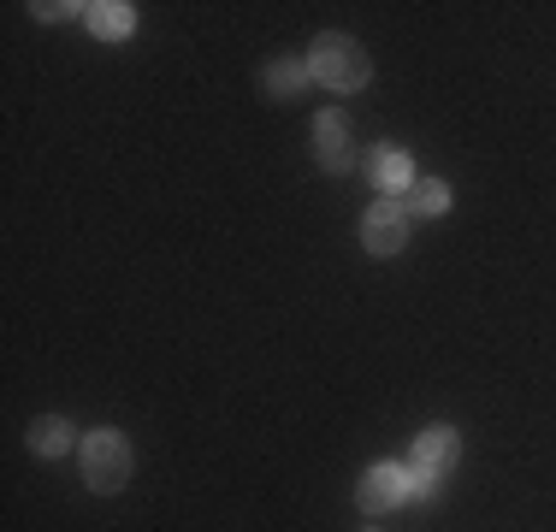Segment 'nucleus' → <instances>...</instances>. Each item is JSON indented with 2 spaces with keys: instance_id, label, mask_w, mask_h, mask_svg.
<instances>
[{
  "instance_id": "nucleus-2",
  "label": "nucleus",
  "mask_w": 556,
  "mask_h": 532,
  "mask_svg": "<svg viewBox=\"0 0 556 532\" xmlns=\"http://www.w3.org/2000/svg\"><path fill=\"white\" fill-rule=\"evenodd\" d=\"M130 468H137L130 438H118V432H89L84 438V485L118 491V485H130Z\"/></svg>"
},
{
  "instance_id": "nucleus-1",
  "label": "nucleus",
  "mask_w": 556,
  "mask_h": 532,
  "mask_svg": "<svg viewBox=\"0 0 556 532\" xmlns=\"http://www.w3.org/2000/svg\"><path fill=\"white\" fill-rule=\"evenodd\" d=\"M308 72L320 77L326 89H338V96H355V89H367V77H374V60H367V48L355 42V36L326 30L320 42L308 48Z\"/></svg>"
},
{
  "instance_id": "nucleus-6",
  "label": "nucleus",
  "mask_w": 556,
  "mask_h": 532,
  "mask_svg": "<svg viewBox=\"0 0 556 532\" xmlns=\"http://www.w3.org/2000/svg\"><path fill=\"white\" fill-rule=\"evenodd\" d=\"M314 149H320V166H326V172H350V166H355V149H350V130H343V113H320V125H314Z\"/></svg>"
},
{
  "instance_id": "nucleus-9",
  "label": "nucleus",
  "mask_w": 556,
  "mask_h": 532,
  "mask_svg": "<svg viewBox=\"0 0 556 532\" xmlns=\"http://www.w3.org/2000/svg\"><path fill=\"white\" fill-rule=\"evenodd\" d=\"M84 12H89V24H96V36H108V42L137 30V12H130L125 0H96V7H84Z\"/></svg>"
},
{
  "instance_id": "nucleus-5",
  "label": "nucleus",
  "mask_w": 556,
  "mask_h": 532,
  "mask_svg": "<svg viewBox=\"0 0 556 532\" xmlns=\"http://www.w3.org/2000/svg\"><path fill=\"white\" fill-rule=\"evenodd\" d=\"M408 485H415V473L396 468V461H379V468H367L362 479V509H396V503H408Z\"/></svg>"
},
{
  "instance_id": "nucleus-3",
  "label": "nucleus",
  "mask_w": 556,
  "mask_h": 532,
  "mask_svg": "<svg viewBox=\"0 0 556 532\" xmlns=\"http://www.w3.org/2000/svg\"><path fill=\"white\" fill-rule=\"evenodd\" d=\"M362 243H367V255H396V249L408 243V202L403 195H386L379 207H367Z\"/></svg>"
},
{
  "instance_id": "nucleus-10",
  "label": "nucleus",
  "mask_w": 556,
  "mask_h": 532,
  "mask_svg": "<svg viewBox=\"0 0 556 532\" xmlns=\"http://www.w3.org/2000/svg\"><path fill=\"white\" fill-rule=\"evenodd\" d=\"M267 89H273V96H302V89H308V65H302V60H290V53H278V60L267 65Z\"/></svg>"
},
{
  "instance_id": "nucleus-4",
  "label": "nucleus",
  "mask_w": 556,
  "mask_h": 532,
  "mask_svg": "<svg viewBox=\"0 0 556 532\" xmlns=\"http://www.w3.org/2000/svg\"><path fill=\"white\" fill-rule=\"evenodd\" d=\"M462 461V432L456 426H427V432L415 438V473H427V479H439L450 473Z\"/></svg>"
},
{
  "instance_id": "nucleus-11",
  "label": "nucleus",
  "mask_w": 556,
  "mask_h": 532,
  "mask_svg": "<svg viewBox=\"0 0 556 532\" xmlns=\"http://www.w3.org/2000/svg\"><path fill=\"white\" fill-rule=\"evenodd\" d=\"M408 207L415 213H444L450 207V183H439V178L415 183V190H408Z\"/></svg>"
},
{
  "instance_id": "nucleus-7",
  "label": "nucleus",
  "mask_w": 556,
  "mask_h": 532,
  "mask_svg": "<svg viewBox=\"0 0 556 532\" xmlns=\"http://www.w3.org/2000/svg\"><path fill=\"white\" fill-rule=\"evenodd\" d=\"M367 172H374V183L386 195H403L408 183H415V160H408L403 149H391V142H379V149L367 154Z\"/></svg>"
},
{
  "instance_id": "nucleus-8",
  "label": "nucleus",
  "mask_w": 556,
  "mask_h": 532,
  "mask_svg": "<svg viewBox=\"0 0 556 532\" xmlns=\"http://www.w3.org/2000/svg\"><path fill=\"white\" fill-rule=\"evenodd\" d=\"M72 438H77V426L65 420V415L30 420V449H36V456H65V449H72Z\"/></svg>"
},
{
  "instance_id": "nucleus-12",
  "label": "nucleus",
  "mask_w": 556,
  "mask_h": 532,
  "mask_svg": "<svg viewBox=\"0 0 556 532\" xmlns=\"http://www.w3.org/2000/svg\"><path fill=\"white\" fill-rule=\"evenodd\" d=\"M362 532H379V527H362Z\"/></svg>"
}]
</instances>
